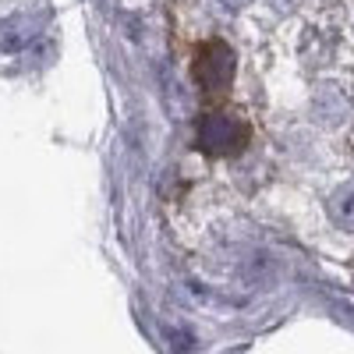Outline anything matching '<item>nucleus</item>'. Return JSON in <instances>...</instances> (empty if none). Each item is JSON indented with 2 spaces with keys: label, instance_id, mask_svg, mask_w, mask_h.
<instances>
[{
  "label": "nucleus",
  "instance_id": "obj_1",
  "mask_svg": "<svg viewBox=\"0 0 354 354\" xmlns=\"http://www.w3.org/2000/svg\"><path fill=\"white\" fill-rule=\"evenodd\" d=\"M248 142H252V121L238 110H209L195 124V145L213 160L245 153Z\"/></svg>",
  "mask_w": 354,
  "mask_h": 354
},
{
  "label": "nucleus",
  "instance_id": "obj_2",
  "mask_svg": "<svg viewBox=\"0 0 354 354\" xmlns=\"http://www.w3.org/2000/svg\"><path fill=\"white\" fill-rule=\"evenodd\" d=\"M192 78L202 88L205 96H220L230 88L234 82V50L223 39H205L195 50V61H192Z\"/></svg>",
  "mask_w": 354,
  "mask_h": 354
},
{
  "label": "nucleus",
  "instance_id": "obj_3",
  "mask_svg": "<svg viewBox=\"0 0 354 354\" xmlns=\"http://www.w3.org/2000/svg\"><path fill=\"white\" fill-rule=\"evenodd\" d=\"M330 216L337 227L354 230V181H344L340 188H333L330 195Z\"/></svg>",
  "mask_w": 354,
  "mask_h": 354
},
{
  "label": "nucleus",
  "instance_id": "obj_4",
  "mask_svg": "<svg viewBox=\"0 0 354 354\" xmlns=\"http://www.w3.org/2000/svg\"><path fill=\"white\" fill-rule=\"evenodd\" d=\"M21 21H8L4 28H0V46L4 50H21L25 46V39L32 36V32H25V28H18Z\"/></svg>",
  "mask_w": 354,
  "mask_h": 354
},
{
  "label": "nucleus",
  "instance_id": "obj_5",
  "mask_svg": "<svg viewBox=\"0 0 354 354\" xmlns=\"http://www.w3.org/2000/svg\"><path fill=\"white\" fill-rule=\"evenodd\" d=\"M223 8H230V11H238V8H245V4H252V0H220Z\"/></svg>",
  "mask_w": 354,
  "mask_h": 354
}]
</instances>
